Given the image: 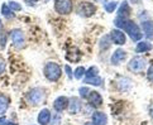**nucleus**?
<instances>
[{"label":"nucleus","mask_w":153,"mask_h":125,"mask_svg":"<svg viewBox=\"0 0 153 125\" xmlns=\"http://www.w3.org/2000/svg\"><path fill=\"white\" fill-rule=\"evenodd\" d=\"M115 25L120 29H124L127 33L130 36V38L134 41V42H138L142 39V32L139 29V27L137 25L134 21L129 20V19H124V18H117L115 19Z\"/></svg>","instance_id":"1"},{"label":"nucleus","mask_w":153,"mask_h":125,"mask_svg":"<svg viewBox=\"0 0 153 125\" xmlns=\"http://www.w3.org/2000/svg\"><path fill=\"white\" fill-rule=\"evenodd\" d=\"M45 76L48 81H52V82L58 81L62 76V70L59 64L56 62H48L45 66Z\"/></svg>","instance_id":"2"},{"label":"nucleus","mask_w":153,"mask_h":125,"mask_svg":"<svg viewBox=\"0 0 153 125\" xmlns=\"http://www.w3.org/2000/svg\"><path fill=\"white\" fill-rule=\"evenodd\" d=\"M54 9L61 15H67L72 12L74 3L72 0H54Z\"/></svg>","instance_id":"3"},{"label":"nucleus","mask_w":153,"mask_h":125,"mask_svg":"<svg viewBox=\"0 0 153 125\" xmlns=\"http://www.w3.org/2000/svg\"><path fill=\"white\" fill-rule=\"evenodd\" d=\"M27 97H28V100L32 105H39L41 102L45 100V90L43 89H39V87H36L33 90H30L28 92V95H27Z\"/></svg>","instance_id":"4"},{"label":"nucleus","mask_w":153,"mask_h":125,"mask_svg":"<svg viewBox=\"0 0 153 125\" xmlns=\"http://www.w3.org/2000/svg\"><path fill=\"white\" fill-rule=\"evenodd\" d=\"M144 67H146V59L142 58V57H139V56L132 58V61H130L129 64H128V68H129L132 72H135V73L143 71Z\"/></svg>","instance_id":"5"},{"label":"nucleus","mask_w":153,"mask_h":125,"mask_svg":"<svg viewBox=\"0 0 153 125\" xmlns=\"http://www.w3.org/2000/svg\"><path fill=\"white\" fill-rule=\"evenodd\" d=\"M77 12H79L80 15H82V17H91V15L95 14L96 7H95V5L92 4V3L85 1V3H81V4H80Z\"/></svg>","instance_id":"6"},{"label":"nucleus","mask_w":153,"mask_h":125,"mask_svg":"<svg viewBox=\"0 0 153 125\" xmlns=\"http://www.w3.org/2000/svg\"><path fill=\"white\" fill-rule=\"evenodd\" d=\"M10 39L13 41L17 48H22L24 46V33L22 29H13L10 32Z\"/></svg>","instance_id":"7"},{"label":"nucleus","mask_w":153,"mask_h":125,"mask_svg":"<svg viewBox=\"0 0 153 125\" xmlns=\"http://www.w3.org/2000/svg\"><path fill=\"white\" fill-rule=\"evenodd\" d=\"M125 58H127V52L123 51L122 48H119V50H117L113 53L110 62H111V64H114V66H118V64L122 63Z\"/></svg>","instance_id":"8"},{"label":"nucleus","mask_w":153,"mask_h":125,"mask_svg":"<svg viewBox=\"0 0 153 125\" xmlns=\"http://www.w3.org/2000/svg\"><path fill=\"white\" fill-rule=\"evenodd\" d=\"M87 100H89V104L91 106H94V107H99L102 104V97H101V95L99 94V92H95V91L90 92V95L87 96Z\"/></svg>","instance_id":"9"},{"label":"nucleus","mask_w":153,"mask_h":125,"mask_svg":"<svg viewBox=\"0 0 153 125\" xmlns=\"http://www.w3.org/2000/svg\"><path fill=\"white\" fill-rule=\"evenodd\" d=\"M110 38H111V41L118 46H123L125 43V34L119 29L113 30L110 33Z\"/></svg>","instance_id":"10"},{"label":"nucleus","mask_w":153,"mask_h":125,"mask_svg":"<svg viewBox=\"0 0 153 125\" xmlns=\"http://www.w3.org/2000/svg\"><path fill=\"white\" fill-rule=\"evenodd\" d=\"M67 106H68V99L66 96H59L53 102V107L57 111H63Z\"/></svg>","instance_id":"11"},{"label":"nucleus","mask_w":153,"mask_h":125,"mask_svg":"<svg viewBox=\"0 0 153 125\" xmlns=\"http://www.w3.org/2000/svg\"><path fill=\"white\" fill-rule=\"evenodd\" d=\"M108 118L104 112L96 111L92 114V125H106Z\"/></svg>","instance_id":"12"},{"label":"nucleus","mask_w":153,"mask_h":125,"mask_svg":"<svg viewBox=\"0 0 153 125\" xmlns=\"http://www.w3.org/2000/svg\"><path fill=\"white\" fill-rule=\"evenodd\" d=\"M51 120V112L48 109H43L41 110L39 115H38V124L39 125H48Z\"/></svg>","instance_id":"13"},{"label":"nucleus","mask_w":153,"mask_h":125,"mask_svg":"<svg viewBox=\"0 0 153 125\" xmlns=\"http://www.w3.org/2000/svg\"><path fill=\"white\" fill-rule=\"evenodd\" d=\"M142 28L144 30V34L147 37V39L152 41L153 39V21L152 20H146L142 23Z\"/></svg>","instance_id":"14"},{"label":"nucleus","mask_w":153,"mask_h":125,"mask_svg":"<svg viewBox=\"0 0 153 125\" xmlns=\"http://www.w3.org/2000/svg\"><path fill=\"white\" fill-rule=\"evenodd\" d=\"M130 14V7L127 1H123L122 5H120V8L118 10V18H124L127 19V17Z\"/></svg>","instance_id":"15"},{"label":"nucleus","mask_w":153,"mask_h":125,"mask_svg":"<svg viewBox=\"0 0 153 125\" xmlns=\"http://www.w3.org/2000/svg\"><path fill=\"white\" fill-rule=\"evenodd\" d=\"M80 101L76 99V97H72V99H70L68 100V109H70V112L71 114H74V112H77L80 110Z\"/></svg>","instance_id":"16"},{"label":"nucleus","mask_w":153,"mask_h":125,"mask_svg":"<svg viewBox=\"0 0 153 125\" xmlns=\"http://www.w3.org/2000/svg\"><path fill=\"white\" fill-rule=\"evenodd\" d=\"M9 107V99L5 95H0V115H4Z\"/></svg>","instance_id":"17"},{"label":"nucleus","mask_w":153,"mask_h":125,"mask_svg":"<svg viewBox=\"0 0 153 125\" xmlns=\"http://www.w3.org/2000/svg\"><path fill=\"white\" fill-rule=\"evenodd\" d=\"M152 50V44L149 42H139L135 47V52L137 53H142V52H148Z\"/></svg>","instance_id":"18"},{"label":"nucleus","mask_w":153,"mask_h":125,"mask_svg":"<svg viewBox=\"0 0 153 125\" xmlns=\"http://www.w3.org/2000/svg\"><path fill=\"white\" fill-rule=\"evenodd\" d=\"M85 84L87 85H94V86H100L102 85V78L100 76H92V77H85Z\"/></svg>","instance_id":"19"},{"label":"nucleus","mask_w":153,"mask_h":125,"mask_svg":"<svg viewBox=\"0 0 153 125\" xmlns=\"http://www.w3.org/2000/svg\"><path fill=\"white\" fill-rule=\"evenodd\" d=\"M130 85H132V81H130L129 78H125V77H120L118 80V87L120 90H128L130 87Z\"/></svg>","instance_id":"20"},{"label":"nucleus","mask_w":153,"mask_h":125,"mask_svg":"<svg viewBox=\"0 0 153 125\" xmlns=\"http://www.w3.org/2000/svg\"><path fill=\"white\" fill-rule=\"evenodd\" d=\"M1 14L4 15L5 18H8V19H10V18H13V12L10 10V8L8 7V4H3L1 5Z\"/></svg>","instance_id":"21"},{"label":"nucleus","mask_w":153,"mask_h":125,"mask_svg":"<svg viewBox=\"0 0 153 125\" xmlns=\"http://www.w3.org/2000/svg\"><path fill=\"white\" fill-rule=\"evenodd\" d=\"M117 7H118L117 1H109V3H106L105 5H104V8H105V10L108 13H113L114 10L117 9Z\"/></svg>","instance_id":"22"},{"label":"nucleus","mask_w":153,"mask_h":125,"mask_svg":"<svg viewBox=\"0 0 153 125\" xmlns=\"http://www.w3.org/2000/svg\"><path fill=\"white\" fill-rule=\"evenodd\" d=\"M97 73H99V68L95 67V66H91L85 72V77H92V76H97Z\"/></svg>","instance_id":"23"},{"label":"nucleus","mask_w":153,"mask_h":125,"mask_svg":"<svg viewBox=\"0 0 153 125\" xmlns=\"http://www.w3.org/2000/svg\"><path fill=\"white\" fill-rule=\"evenodd\" d=\"M8 7L10 8L12 12H20V10H22V5L19 3H17V1H10L8 4Z\"/></svg>","instance_id":"24"},{"label":"nucleus","mask_w":153,"mask_h":125,"mask_svg":"<svg viewBox=\"0 0 153 125\" xmlns=\"http://www.w3.org/2000/svg\"><path fill=\"white\" fill-rule=\"evenodd\" d=\"M85 72H86V71H85V68H84V67H81V66L77 67V68L75 70V73H74V75H75V78H76V80L82 78V76L85 75Z\"/></svg>","instance_id":"25"},{"label":"nucleus","mask_w":153,"mask_h":125,"mask_svg":"<svg viewBox=\"0 0 153 125\" xmlns=\"http://www.w3.org/2000/svg\"><path fill=\"white\" fill-rule=\"evenodd\" d=\"M110 47V42H109V37H104L101 39V44H100V48L101 50H108V48Z\"/></svg>","instance_id":"26"},{"label":"nucleus","mask_w":153,"mask_h":125,"mask_svg":"<svg viewBox=\"0 0 153 125\" xmlns=\"http://www.w3.org/2000/svg\"><path fill=\"white\" fill-rule=\"evenodd\" d=\"M89 89H87V87H81L80 89V95H81V97H87V96H89V95H87V94H89Z\"/></svg>","instance_id":"27"},{"label":"nucleus","mask_w":153,"mask_h":125,"mask_svg":"<svg viewBox=\"0 0 153 125\" xmlns=\"http://www.w3.org/2000/svg\"><path fill=\"white\" fill-rule=\"evenodd\" d=\"M147 77H148L149 81H152V82H153V64L148 68V72H147Z\"/></svg>","instance_id":"28"},{"label":"nucleus","mask_w":153,"mask_h":125,"mask_svg":"<svg viewBox=\"0 0 153 125\" xmlns=\"http://www.w3.org/2000/svg\"><path fill=\"white\" fill-rule=\"evenodd\" d=\"M4 70H5V59L0 57V75L4 72Z\"/></svg>","instance_id":"29"},{"label":"nucleus","mask_w":153,"mask_h":125,"mask_svg":"<svg viewBox=\"0 0 153 125\" xmlns=\"http://www.w3.org/2000/svg\"><path fill=\"white\" fill-rule=\"evenodd\" d=\"M5 43H7V38H5V36H1V39H0V47L4 48Z\"/></svg>","instance_id":"30"},{"label":"nucleus","mask_w":153,"mask_h":125,"mask_svg":"<svg viewBox=\"0 0 153 125\" xmlns=\"http://www.w3.org/2000/svg\"><path fill=\"white\" fill-rule=\"evenodd\" d=\"M65 70H66V72H67V76H68V78H72V71H71L70 66H66V67H65Z\"/></svg>","instance_id":"31"},{"label":"nucleus","mask_w":153,"mask_h":125,"mask_svg":"<svg viewBox=\"0 0 153 125\" xmlns=\"http://www.w3.org/2000/svg\"><path fill=\"white\" fill-rule=\"evenodd\" d=\"M25 1V4H28V5H34L38 0H24Z\"/></svg>","instance_id":"32"},{"label":"nucleus","mask_w":153,"mask_h":125,"mask_svg":"<svg viewBox=\"0 0 153 125\" xmlns=\"http://www.w3.org/2000/svg\"><path fill=\"white\" fill-rule=\"evenodd\" d=\"M5 121H7V118H5V115H1L0 116V125H4Z\"/></svg>","instance_id":"33"},{"label":"nucleus","mask_w":153,"mask_h":125,"mask_svg":"<svg viewBox=\"0 0 153 125\" xmlns=\"http://www.w3.org/2000/svg\"><path fill=\"white\" fill-rule=\"evenodd\" d=\"M4 125H18V124H15V123H13V121H5Z\"/></svg>","instance_id":"34"},{"label":"nucleus","mask_w":153,"mask_h":125,"mask_svg":"<svg viewBox=\"0 0 153 125\" xmlns=\"http://www.w3.org/2000/svg\"><path fill=\"white\" fill-rule=\"evenodd\" d=\"M149 111H151V115H152V116H153V105H152V106H151V109H149Z\"/></svg>","instance_id":"35"},{"label":"nucleus","mask_w":153,"mask_h":125,"mask_svg":"<svg viewBox=\"0 0 153 125\" xmlns=\"http://www.w3.org/2000/svg\"><path fill=\"white\" fill-rule=\"evenodd\" d=\"M85 125H92V124H91V123H86Z\"/></svg>","instance_id":"36"},{"label":"nucleus","mask_w":153,"mask_h":125,"mask_svg":"<svg viewBox=\"0 0 153 125\" xmlns=\"http://www.w3.org/2000/svg\"><path fill=\"white\" fill-rule=\"evenodd\" d=\"M0 29H1V20H0Z\"/></svg>","instance_id":"37"}]
</instances>
